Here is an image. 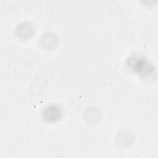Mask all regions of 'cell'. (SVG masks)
<instances>
[{"mask_svg":"<svg viewBox=\"0 0 158 158\" xmlns=\"http://www.w3.org/2000/svg\"><path fill=\"white\" fill-rule=\"evenodd\" d=\"M62 115L61 109L57 105L48 106L43 110V118L48 122H55L59 120Z\"/></svg>","mask_w":158,"mask_h":158,"instance_id":"2","label":"cell"},{"mask_svg":"<svg viewBox=\"0 0 158 158\" xmlns=\"http://www.w3.org/2000/svg\"><path fill=\"white\" fill-rule=\"evenodd\" d=\"M18 35L20 36H30L33 33V28L31 25L28 23H23L19 25L18 29Z\"/></svg>","mask_w":158,"mask_h":158,"instance_id":"3","label":"cell"},{"mask_svg":"<svg viewBox=\"0 0 158 158\" xmlns=\"http://www.w3.org/2000/svg\"><path fill=\"white\" fill-rule=\"evenodd\" d=\"M128 67L133 71L141 75H150L153 72V66L143 57L133 55L130 56L127 60Z\"/></svg>","mask_w":158,"mask_h":158,"instance_id":"1","label":"cell"}]
</instances>
